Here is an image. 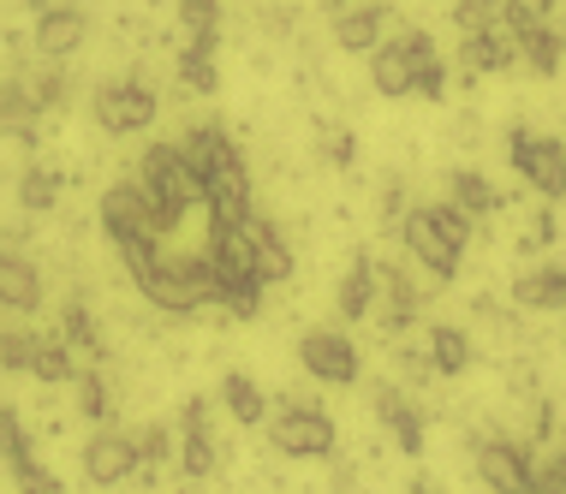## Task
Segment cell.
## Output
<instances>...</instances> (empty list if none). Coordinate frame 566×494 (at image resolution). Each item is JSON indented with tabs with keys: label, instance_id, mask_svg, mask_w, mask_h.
Segmentation results:
<instances>
[{
	"label": "cell",
	"instance_id": "1",
	"mask_svg": "<svg viewBox=\"0 0 566 494\" xmlns=\"http://www.w3.org/2000/svg\"><path fill=\"white\" fill-rule=\"evenodd\" d=\"M179 149H186V161L203 179V209L216 214V227H239L251 214V174H244L239 144L221 126H191Z\"/></svg>",
	"mask_w": 566,
	"mask_h": 494
},
{
	"label": "cell",
	"instance_id": "2",
	"mask_svg": "<svg viewBox=\"0 0 566 494\" xmlns=\"http://www.w3.org/2000/svg\"><path fill=\"white\" fill-rule=\"evenodd\" d=\"M370 78L381 96H430L441 102L448 90V66H441V49L430 30H394L370 49Z\"/></svg>",
	"mask_w": 566,
	"mask_h": 494
},
{
	"label": "cell",
	"instance_id": "3",
	"mask_svg": "<svg viewBox=\"0 0 566 494\" xmlns=\"http://www.w3.org/2000/svg\"><path fill=\"white\" fill-rule=\"evenodd\" d=\"M400 233H406V251L418 256L436 281H453L459 256H465V244H471V214L453 209V203H418V209H406Z\"/></svg>",
	"mask_w": 566,
	"mask_h": 494
},
{
	"label": "cell",
	"instance_id": "4",
	"mask_svg": "<svg viewBox=\"0 0 566 494\" xmlns=\"http://www.w3.org/2000/svg\"><path fill=\"white\" fill-rule=\"evenodd\" d=\"M137 191L149 197V209H156L167 227H179V214L203 203V179H197V167L186 161L179 144H149L144 156H137Z\"/></svg>",
	"mask_w": 566,
	"mask_h": 494
},
{
	"label": "cell",
	"instance_id": "5",
	"mask_svg": "<svg viewBox=\"0 0 566 494\" xmlns=\"http://www.w3.org/2000/svg\"><path fill=\"white\" fill-rule=\"evenodd\" d=\"M263 423H269L274 453H286V459H328L334 453V417L323 406H311V399H286Z\"/></svg>",
	"mask_w": 566,
	"mask_h": 494
},
{
	"label": "cell",
	"instance_id": "6",
	"mask_svg": "<svg viewBox=\"0 0 566 494\" xmlns=\"http://www.w3.org/2000/svg\"><path fill=\"white\" fill-rule=\"evenodd\" d=\"M501 30L513 36V54L525 60L537 78H555L560 72L566 42H560V30L548 24V12H537L531 0H501Z\"/></svg>",
	"mask_w": 566,
	"mask_h": 494
},
{
	"label": "cell",
	"instance_id": "7",
	"mask_svg": "<svg viewBox=\"0 0 566 494\" xmlns=\"http://www.w3.org/2000/svg\"><path fill=\"white\" fill-rule=\"evenodd\" d=\"M90 107H96V126L108 137H132V132L156 126V114H161L156 90H149L144 78H108Z\"/></svg>",
	"mask_w": 566,
	"mask_h": 494
},
{
	"label": "cell",
	"instance_id": "8",
	"mask_svg": "<svg viewBox=\"0 0 566 494\" xmlns=\"http://www.w3.org/2000/svg\"><path fill=\"white\" fill-rule=\"evenodd\" d=\"M507 156H513V174L525 179L537 197H548V203H560V197H566V144H560V137L513 132L507 137Z\"/></svg>",
	"mask_w": 566,
	"mask_h": 494
},
{
	"label": "cell",
	"instance_id": "9",
	"mask_svg": "<svg viewBox=\"0 0 566 494\" xmlns=\"http://www.w3.org/2000/svg\"><path fill=\"white\" fill-rule=\"evenodd\" d=\"M102 227H108L114 244H161L174 233V227L149 209V197L137 191V185H114V191L102 197Z\"/></svg>",
	"mask_w": 566,
	"mask_h": 494
},
{
	"label": "cell",
	"instance_id": "10",
	"mask_svg": "<svg viewBox=\"0 0 566 494\" xmlns=\"http://www.w3.org/2000/svg\"><path fill=\"white\" fill-rule=\"evenodd\" d=\"M298 364L311 369L316 381H328V388H352L358 381V346L340 334V328H311L298 339Z\"/></svg>",
	"mask_w": 566,
	"mask_h": 494
},
{
	"label": "cell",
	"instance_id": "11",
	"mask_svg": "<svg viewBox=\"0 0 566 494\" xmlns=\"http://www.w3.org/2000/svg\"><path fill=\"white\" fill-rule=\"evenodd\" d=\"M0 459H7L19 494H60V476L36 465V446H30V429L12 406H0Z\"/></svg>",
	"mask_w": 566,
	"mask_h": 494
},
{
	"label": "cell",
	"instance_id": "12",
	"mask_svg": "<svg viewBox=\"0 0 566 494\" xmlns=\"http://www.w3.org/2000/svg\"><path fill=\"white\" fill-rule=\"evenodd\" d=\"M84 36H90V12L78 7V0H42L36 7V54L42 60H72L84 49Z\"/></svg>",
	"mask_w": 566,
	"mask_h": 494
},
{
	"label": "cell",
	"instance_id": "13",
	"mask_svg": "<svg viewBox=\"0 0 566 494\" xmlns=\"http://www.w3.org/2000/svg\"><path fill=\"white\" fill-rule=\"evenodd\" d=\"M84 476L96 488H114V483H132L137 476V441L119 435V429H96L84 446Z\"/></svg>",
	"mask_w": 566,
	"mask_h": 494
},
{
	"label": "cell",
	"instance_id": "14",
	"mask_svg": "<svg viewBox=\"0 0 566 494\" xmlns=\"http://www.w3.org/2000/svg\"><path fill=\"white\" fill-rule=\"evenodd\" d=\"M478 476L489 494H531V453L518 441H478Z\"/></svg>",
	"mask_w": 566,
	"mask_h": 494
},
{
	"label": "cell",
	"instance_id": "15",
	"mask_svg": "<svg viewBox=\"0 0 566 494\" xmlns=\"http://www.w3.org/2000/svg\"><path fill=\"white\" fill-rule=\"evenodd\" d=\"M244 244H251V262H256V274H263V286H281L286 274H293V251H286V239L274 233L256 209L244 214Z\"/></svg>",
	"mask_w": 566,
	"mask_h": 494
},
{
	"label": "cell",
	"instance_id": "16",
	"mask_svg": "<svg viewBox=\"0 0 566 494\" xmlns=\"http://www.w3.org/2000/svg\"><path fill=\"white\" fill-rule=\"evenodd\" d=\"M0 311H12V316L42 311V274L19 251H0Z\"/></svg>",
	"mask_w": 566,
	"mask_h": 494
},
{
	"label": "cell",
	"instance_id": "17",
	"mask_svg": "<svg viewBox=\"0 0 566 494\" xmlns=\"http://www.w3.org/2000/svg\"><path fill=\"white\" fill-rule=\"evenodd\" d=\"M376 417H381V429H388V435L400 441V453H406V459H418V453H423V411L411 406L400 388H381V393H376Z\"/></svg>",
	"mask_w": 566,
	"mask_h": 494
},
{
	"label": "cell",
	"instance_id": "18",
	"mask_svg": "<svg viewBox=\"0 0 566 494\" xmlns=\"http://www.w3.org/2000/svg\"><path fill=\"white\" fill-rule=\"evenodd\" d=\"M179 429H186V446H179L186 476H209V471H216V435H209V406H203V399H186Z\"/></svg>",
	"mask_w": 566,
	"mask_h": 494
},
{
	"label": "cell",
	"instance_id": "19",
	"mask_svg": "<svg viewBox=\"0 0 566 494\" xmlns=\"http://www.w3.org/2000/svg\"><path fill=\"white\" fill-rule=\"evenodd\" d=\"M513 36L501 24H489V30H471L465 36V49H459V66L471 72V78H489V72H507L513 66Z\"/></svg>",
	"mask_w": 566,
	"mask_h": 494
},
{
	"label": "cell",
	"instance_id": "20",
	"mask_svg": "<svg viewBox=\"0 0 566 494\" xmlns=\"http://www.w3.org/2000/svg\"><path fill=\"white\" fill-rule=\"evenodd\" d=\"M381 36H388V7H381V0H370V7H352V12L334 19V42H340L346 54H370Z\"/></svg>",
	"mask_w": 566,
	"mask_h": 494
},
{
	"label": "cell",
	"instance_id": "21",
	"mask_svg": "<svg viewBox=\"0 0 566 494\" xmlns=\"http://www.w3.org/2000/svg\"><path fill=\"white\" fill-rule=\"evenodd\" d=\"M376 292H381V328L388 334H400V328H411L418 322V292H411V281H406V269H381L376 262Z\"/></svg>",
	"mask_w": 566,
	"mask_h": 494
},
{
	"label": "cell",
	"instance_id": "22",
	"mask_svg": "<svg viewBox=\"0 0 566 494\" xmlns=\"http://www.w3.org/2000/svg\"><path fill=\"white\" fill-rule=\"evenodd\" d=\"M513 298L525 304V311H566V269H531V274H518V286H513Z\"/></svg>",
	"mask_w": 566,
	"mask_h": 494
},
{
	"label": "cell",
	"instance_id": "23",
	"mask_svg": "<svg viewBox=\"0 0 566 494\" xmlns=\"http://www.w3.org/2000/svg\"><path fill=\"white\" fill-rule=\"evenodd\" d=\"M370 304H376V256H352V269L340 281V316L358 322V316H370Z\"/></svg>",
	"mask_w": 566,
	"mask_h": 494
},
{
	"label": "cell",
	"instance_id": "24",
	"mask_svg": "<svg viewBox=\"0 0 566 494\" xmlns=\"http://www.w3.org/2000/svg\"><path fill=\"white\" fill-rule=\"evenodd\" d=\"M30 126H36V102H30L24 78H0V132L30 137Z\"/></svg>",
	"mask_w": 566,
	"mask_h": 494
},
{
	"label": "cell",
	"instance_id": "25",
	"mask_svg": "<svg viewBox=\"0 0 566 494\" xmlns=\"http://www.w3.org/2000/svg\"><path fill=\"white\" fill-rule=\"evenodd\" d=\"M221 406L233 411L239 423H263V417H269V393L256 388L251 376H227L221 381Z\"/></svg>",
	"mask_w": 566,
	"mask_h": 494
},
{
	"label": "cell",
	"instance_id": "26",
	"mask_svg": "<svg viewBox=\"0 0 566 494\" xmlns=\"http://www.w3.org/2000/svg\"><path fill=\"white\" fill-rule=\"evenodd\" d=\"M453 209H465L471 221H478V214L501 209V197H495V185H489L478 167H459V174H453Z\"/></svg>",
	"mask_w": 566,
	"mask_h": 494
},
{
	"label": "cell",
	"instance_id": "27",
	"mask_svg": "<svg viewBox=\"0 0 566 494\" xmlns=\"http://www.w3.org/2000/svg\"><path fill=\"white\" fill-rule=\"evenodd\" d=\"M430 369H441V376H465V369H471L465 328H436L430 334Z\"/></svg>",
	"mask_w": 566,
	"mask_h": 494
},
{
	"label": "cell",
	"instance_id": "28",
	"mask_svg": "<svg viewBox=\"0 0 566 494\" xmlns=\"http://www.w3.org/2000/svg\"><path fill=\"white\" fill-rule=\"evenodd\" d=\"M30 376L36 381H72L78 376V358H72V346L66 339H36V358H30Z\"/></svg>",
	"mask_w": 566,
	"mask_h": 494
},
{
	"label": "cell",
	"instance_id": "29",
	"mask_svg": "<svg viewBox=\"0 0 566 494\" xmlns=\"http://www.w3.org/2000/svg\"><path fill=\"white\" fill-rule=\"evenodd\" d=\"M179 24H186L191 42L216 49L221 42V0H179Z\"/></svg>",
	"mask_w": 566,
	"mask_h": 494
},
{
	"label": "cell",
	"instance_id": "30",
	"mask_svg": "<svg viewBox=\"0 0 566 494\" xmlns=\"http://www.w3.org/2000/svg\"><path fill=\"white\" fill-rule=\"evenodd\" d=\"M179 84L186 90H216L221 84V72H216V49H203V42H186V49H179Z\"/></svg>",
	"mask_w": 566,
	"mask_h": 494
},
{
	"label": "cell",
	"instance_id": "31",
	"mask_svg": "<svg viewBox=\"0 0 566 494\" xmlns=\"http://www.w3.org/2000/svg\"><path fill=\"white\" fill-rule=\"evenodd\" d=\"M19 203L30 214H49L60 203V174L54 167H24V179H19Z\"/></svg>",
	"mask_w": 566,
	"mask_h": 494
},
{
	"label": "cell",
	"instance_id": "32",
	"mask_svg": "<svg viewBox=\"0 0 566 494\" xmlns=\"http://www.w3.org/2000/svg\"><path fill=\"white\" fill-rule=\"evenodd\" d=\"M60 339H66L72 351H90V358H102V334H96V322H90L84 304H66V311H60Z\"/></svg>",
	"mask_w": 566,
	"mask_h": 494
},
{
	"label": "cell",
	"instance_id": "33",
	"mask_svg": "<svg viewBox=\"0 0 566 494\" xmlns=\"http://www.w3.org/2000/svg\"><path fill=\"white\" fill-rule=\"evenodd\" d=\"M531 494H566V446L531 453Z\"/></svg>",
	"mask_w": 566,
	"mask_h": 494
},
{
	"label": "cell",
	"instance_id": "34",
	"mask_svg": "<svg viewBox=\"0 0 566 494\" xmlns=\"http://www.w3.org/2000/svg\"><path fill=\"white\" fill-rule=\"evenodd\" d=\"M78 411L90 417V423H102L108 417V381H102V369H78Z\"/></svg>",
	"mask_w": 566,
	"mask_h": 494
},
{
	"label": "cell",
	"instance_id": "35",
	"mask_svg": "<svg viewBox=\"0 0 566 494\" xmlns=\"http://www.w3.org/2000/svg\"><path fill=\"white\" fill-rule=\"evenodd\" d=\"M167 459H174V435H167L161 423H149L144 435H137V471H161Z\"/></svg>",
	"mask_w": 566,
	"mask_h": 494
},
{
	"label": "cell",
	"instance_id": "36",
	"mask_svg": "<svg viewBox=\"0 0 566 494\" xmlns=\"http://www.w3.org/2000/svg\"><path fill=\"white\" fill-rule=\"evenodd\" d=\"M453 24H459V36L501 24V0H459V7H453Z\"/></svg>",
	"mask_w": 566,
	"mask_h": 494
},
{
	"label": "cell",
	"instance_id": "37",
	"mask_svg": "<svg viewBox=\"0 0 566 494\" xmlns=\"http://www.w3.org/2000/svg\"><path fill=\"white\" fill-rule=\"evenodd\" d=\"M30 102H36V114H49V107H66V78L60 72H42V78H24Z\"/></svg>",
	"mask_w": 566,
	"mask_h": 494
},
{
	"label": "cell",
	"instance_id": "38",
	"mask_svg": "<svg viewBox=\"0 0 566 494\" xmlns=\"http://www.w3.org/2000/svg\"><path fill=\"white\" fill-rule=\"evenodd\" d=\"M30 358H36V339L0 328V369H30Z\"/></svg>",
	"mask_w": 566,
	"mask_h": 494
},
{
	"label": "cell",
	"instance_id": "39",
	"mask_svg": "<svg viewBox=\"0 0 566 494\" xmlns=\"http://www.w3.org/2000/svg\"><path fill=\"white\" fill-rule=\"evenodd\" d=\"M328 156H334V161H352V156H358V144H352V132L328 137Z\"/></svg>",
	"mask_w": 566,
	"mask_h": 494
},
{
	"label": "cell",
	"instance_id": "40",
	"mask_svg": "<svg viewBox=\"0 0 566 494\" xmlns=\"http://www.w3.org/2000/svg\"><path fill=\"white\" fill-rule=\"evenodd\" d=\"M406 494H441V488H436V483H423V476H418V483H411Z\"/></svg>",
	"mask_w": 566,
	"mask_h": 494
}]
</instances>
